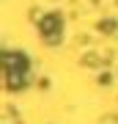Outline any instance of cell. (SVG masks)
I'll use <instances>...</instances> for the list:
<instances>
[{"instance_id": "6da1fadb", "label": "cell", "mask_w": 118, "mask_h": 124, "mask_svg": "<svg viewBox=\"0 0 118 124\" xmlns=\"http://www.w3.org/2000/svg\"><path fill=\"white\" fill-rule=\"evenodd\" d=\"M61 28H63L61 14H47V17L39 22V31H41V36L49 41V44H55V41L61 39Z\"/></svg>"}, {"instance_id": "7a4b0ae2", "label": "cell", "mask_w": 118, "mask_h": 124, "mask_svg": "<svg viewBox=\"0 0 118 124\" xmlns=\"http://www.w3.org/2000/svg\"><path fill=\"white\" fill-rule=\"evenodd\" d=\"M99 31H104V33H113V31H115V19H104V22L99 25Z\"/></svg>"}]
</instances>
